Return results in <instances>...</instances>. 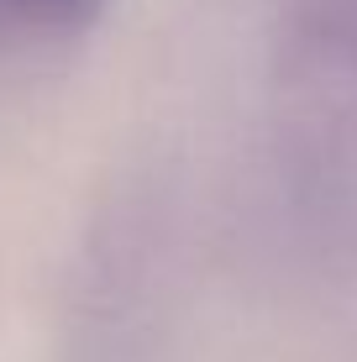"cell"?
Segmentation results:
<instances>
[{
	"label": "cell",
	"instance_id": "6da1fadb",
	"mask_svg": "<svg viewBox=\"0 0 357 362\" xmlns=\"http://www.w3.org/2000/svg\"><path fill=\"white\" fill-rule=\"evenodd\" d=\"M0 6H27V11H58V6H74V0H0Z\"/></svg>",
	"mask_w": 357,
	"mask_h": 362
}]
</instances>
